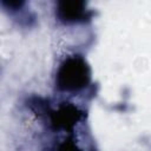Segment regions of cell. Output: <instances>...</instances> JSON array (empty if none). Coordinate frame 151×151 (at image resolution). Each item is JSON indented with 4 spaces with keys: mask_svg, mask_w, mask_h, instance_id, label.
Here are the masks:
<instances>
[{
    "mask_svg": "<svg viewBox=\"0 0 151 151\" xmlns=\"http://www.w3.org/2000/svg\"><path fill=\"white\" fill-rule=\"evenodd\" d=\"M91 72L81 57H68L57 72V86L63 91H79L90 81Z\"/></svg>",
    "mask_w": 151,
    "mask_h": 151,
    "instance_id": "cell-1",
    "label": "cell"
}]
</instances>
